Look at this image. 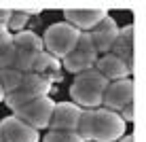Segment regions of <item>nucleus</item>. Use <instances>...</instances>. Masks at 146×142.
I'll return each instance as SVG.
<instances>
[{"instance_id": "1", "label": "nucleus", "mask_w": 146, "mask_h": 142, "mask_svg": "<svg viewBox=\"0 0 146 142\" xmlns=\"http://www.w3.org/2000/svg\"><path fill=\"white\" fill-rule=\"evenodd\" d=\"M125 129H127V123L117 113H110L106 108H95L80 113L76 134L83 142H117L125 136Z\"/></svg>"}, {"instance_id": "8", "label": "nucleus", "mask_w": 146, "mask_h": 142, "mask_svg": "<svg viewBox=\"0 0 146 142\" xmlns=\"http://www.w3.org/2000/svg\"><path fill=\"white\" fill-rule=\"evenodd\" d=\"M108 17V11L102 7H89V9H66L64 19L78 32H91L100 21Z\"/></svg>"}, {"instance_id": "13", "label": "nucleus", "mask_w": 146, "mask_h": 142, "mask_svg": "<svg viewBox=\"0 0 146 142\" xmlns=\"http://www.w3.org/2000/svg\"><path fill=\"white\" fill-rule=\"evenodd\" d=\"M59 70H62V62H59V59H55L53 55H49L47 51H40V53L36 55V59H34V64H32V72L44 77L49 83L62 79Z\"/></svg>"}, {"instance_id": "19", "label": "nucleus", "mask_w": 146, "mask_h": 142, "mask_svg": "<svg viewBox=\"0 0 146 142\" xmlns=\"http://www.w3.org/2000/svg\"><path fill=\"white\" fill-rule=\"evenodd\" d=\"M42 142H83L76 131H49Z\"/></svg>"}, {"instance_id": "14", "label": "nucleus", "mask_w": 146, "mask_h": 142, "mask_svg": "<svg viewBox=\"0 0 146 142\" xmlns=\"http://www.w3.org/2000/svg\"><path fill=\"white\" fill-rule=\"evenodd\" d=\"M13 47L17 51H28V53H40L42 49V40L36 32H30V30H21V32L13 34Z\"/></svg>"}, {"instance_id": "20", "label": "nucleus", "mask_w": 146, "mask_h": 142, "mask_svg": "<svg viewBox=\"0 0 146 142\" xmlns=\"http://www.w3.org/2000/svg\"><path fill=\"white\" fill-rule=\"evenodd\" d=\"M119 142H133V136H123Z\"/></svg>"}, {"instance_id": "10", "label": "nucleus", "mask_w": 146, "mask_h": 142, "mask_svg": "<svg viewBox=\"0 0 146 142\" xmlns=\"http://www.w3.org/2000/svg\"><path fill=\"white\" fill-rule=\"evenodd\" d=\"M93 70L95 72H100L104 79L108 81V83H114V81H123V79H129L131 77V70L127 68L117 55L112 53H104L100 55L98 59H95L93 64Z\"/></svg>"}, {"instance_id": "15", "label": "nucleus", "mask_w": 146, "mask_h": 142, "mask_svg": "<svg viewBox=\"0 0 146 142\" xmlns=\"http://www.w3.org/2000/svg\"><path fill=\"white\" fill-rule=\"evenodd\" d=\"M21 87L26 91H30L34 98H44V95H49V91H51V83L44 77H40V74L28 72V74H23Z\"/></svg>"}, {"instance_id": "11", "label": "nucleus", "mask_w": 146, "mask_h": 142, "mask_svg": "<svg viewBox=\"0 0 146 142\" xmlns=\"http://www.w3.org/2000/svg\"><path fill=\"white\" fill-rule=\"evenodd\" d=\"M117 34H119V26H117V21H114L110 15L104 19V21H100L98 26L89 32L91 43H93V47H95V51H98V55L110 53V47H112Z\"/></svg>"}, {"instance_id": "18", "label": "nucleus", "mask_w": 146, "mask_h": 142, "mask_svg": "<svg viewBox=\"0 0 146 142\" xmlns=\"http://www.w3.org/2000/svg\"><path fill=\"white\" fill-rule=\"evenodd\" d=\"M32 15H38V11H11V19H9V23H7V30L21 32Z\"/></svg>"}, {"instance_id": "21", "label": "nucleus", "mask_w": 146, "mask_h": 142, "mask_svg": "<svg viewBox=\"0 0 146 142\" xmlns=\"http://www.w3.org/2000/svg\"><path fill=\"white\" fill-rule=\"evenodd\" d=\"M4 32H9V30H7V26H2V23H0V34H4Z\"/></svg>"}, {"instance_id": "16", "label": "nucleus", "mask_w": 146, "mask_h": 142, "mask_svg": "<svg viewBox=\"0 0 146 142\" xmlns=\"http://www.w3.org/2000/svg\"><path fill=\"white\" fill-rule=\"evenodd\" d=\"M21 81H23V74L17 72L15 68H4L0 70V89L4 91V95L13 93L21 87Z\"/></svg>"}, {"instance_id": "9", "label": "nucleus", "mask_w": 146, "mask_h": 142, "mask_svg": "<svg viewBox=\"0 0 146 142\" xmlns=\"http://www.w3.org/2000/svg\"><path fill=\"white\" fill-rule=\"evenodd\" d=\"M0 134H2V142H38V131L19 121L15 115L4 117L0 121Z\"/></svg>"}, {"instance_id": "22", "label": "nucleus", "mask_w": 146, "mask_h": 142, "mask_svg": "<svg viewBox=\"0 0 146 142\" xmlns=\"http://www.w3.org/2000/svg\"><path fill=\"white\" fill-rule=\"evenodd\" d=\"M0 102H4V91L0 89Z\"/></svg>"}, {"instance_id": "7", "label": "nucleus", "mask_w": 146, "mask_h": 142, "mask_svg": "<svg viewBox=\"0 0 146 142\" xmlns=\"http://www.w3.org/2000/svg\"><path fill=\"white\" fill-rule=\"evenodd\" d=\"M80 113L83 108L74 102H55L49 121V131H76Z\"/></svg>"}, {"instance_id": "6", "label": "nucleus", "mask_w": 146, "mask_h": 142, "mask_svg": "<svg viewBox=\"0 0 146 142\" xmlns=\"http://www.w3.org/2000/svg\"><path fill=\"white\" fill-rule=\"evenodd\" d=\"M131 102H133V81H131V77L106 85V91L102 95V108L119 115V110L123 106H127Z\"/></svg>"}, {"instance_id": "2", "label": "nucleus", "mask_w": 146, "mask_h": 142, "mask_svg": "<svg viewBox=\"0 0 146 142\" xmlns=\"http://www.w3.org/2000/svg\"><path fill=\"white\" fill-rule=\"evenodd\" d=\"M108 81L95 70H87L74 77L72 85H70V102L80 106L83 110H95L102 108V95L106 91Z\"/></svg>"}, {"instance_id": "23", "label": "nucleus", "mask_w": 146, "mask_h": 142, "mask_svg": "<svg viewBox=\"0 0 146 142\" xmlns=\"http://www.w3.org/2000/svg\"><path fill=\"white\" fill-rule=\"evenodd\" d=\"M0 142H2V134H0Z\"/></svg>"}, {"instance_id": "5", "label": "nucleus", "mask_w": 146, "mask_h": 142, "mask_svg": "<svg viewBox=\"0 0 146 142\" xmlns=\"http://www.w3.org/2000/svg\"><path fill=\"white\" fill-rule=\"evenodd\" d=\"M53 106H55V102L49 98V95H44V98H36V100H32V102L23 104L21 108L15 110V117H17L19 121H23L26 125H30L32 129L40 131V129L49 127Z\"/></svg>"}, {"instance_id": "12", "label": "nucleus", "mask_w": 146, "mask_h": 142, "mask_svg": "<svg viewBox=\"0 0 146 142\" xmlns=\"http://www.w3.org/2000/svg\"><path fill=\"white\" fill-rule=\"evenodd\" d=\"M110 53L117 55L121 62L133 72V26L131 23L125 28H119V34L114 38L112 47H110Z\"/></svg>"}, {"instance_id": "4", "label": "nucleus", "mask_w": 146, "mask_h": 142, "mask_svg": "<svg viewBox=\"0 0 146 142\" xmlns=\"http://www.w3.org/2000/svg\"><path fill=\"white\" fill-rule=\"evenodd\" d=\"M98 57H100V55H98V51H95V47L91 43L89 32H80L74 51L68 53L66 57L62 59V68L68 70V72H72V74H80V72L91 70Z\"/></svg>"}, {"instance_id": "3", "label": "nucleus", "mask_w": 146, "mask_h": 142, "mask_svg": "<svg viewBox=\"0 0 146 142\" xmlns=\"http://www.w3.org/2000/svg\"><path fill=\"white\" fill-rule=\"evenodd\" d=\"M78 36H80V32L76 28H72L70 23L62 21V23L49 26L44 30V34L40 36V40H42V49L49 55H53L55 59H59V57L64 59L68 53L74 51V47L78 43Z\"/></svg>"}, {"instance_id": "17", "label": "nucleus", "mask_w": 146, "mask_h": 142, "mask_svg": "<svg viewBox=\"0 0 146 142\" xmlns=\"http://www.w3.org/2000/svg\"><path fill=\"white\" fill-rule=\"evenodd\" d=\"M13 59H15L13 34L11 32H4V34H0V70L13 68Z\"/></svg>"}]
</instances>
